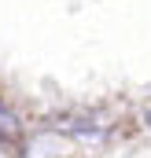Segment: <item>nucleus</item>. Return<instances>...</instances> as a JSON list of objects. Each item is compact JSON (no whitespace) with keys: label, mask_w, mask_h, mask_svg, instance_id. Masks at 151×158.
<instances>
[{"label":"nucleus","mask_w":151,"mask_h":158,"mask_svg":"<svg viewBox=\"0 0 151 158\" xmlns=\"http://www.w3.org/2000/svg\"><path fill=\"white\" fill-rule=\"evenodd\" d=\"M15 132H19V121H15V114L0 103V140H11Z\"/></svg>","instance_id":"f257e3e1"},{"label":"nucleus","mask_w":151,"mask_h":158,"mask_svg":"<svg viewBox=\"0 0 151 158\" xmlns=\"http://www.w3.org/2000/svg\"><path fill=\"white\" fill-rule=\"evenodd\" d=\"M148 125H151V110H148Z\"/></svg>","instance_id":"f03ea898"}]
</instances>
